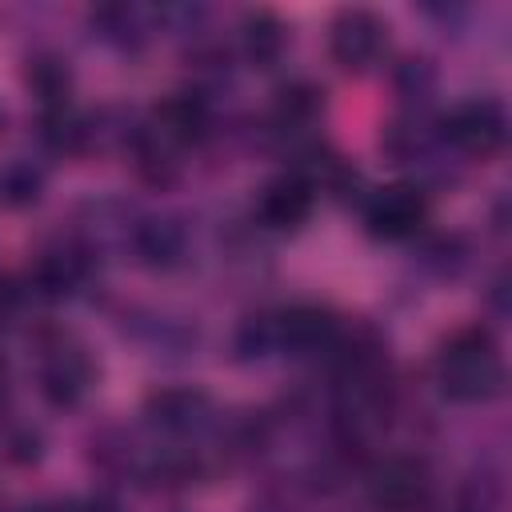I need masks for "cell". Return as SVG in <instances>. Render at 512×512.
<instances>
[{"label":"cell","instance_id":"obj_3","mask_svg":"<svg viewBox=\"0 0 512 512\" xmlns=\"http://www.w3.org/2000/svg\"><path fill=\"white\" fill-rule=\"evenodd\" d=\"M432 500V472L416 456H388L368 476V504L376 512H424Z\"/></svg>","mask_w":512,"mask_h":512},{"label":"cell","instance_id":"obj_6","mask_svg":"<svg viewBox=\"0 0 512 512\" xmlns=\"http://www.w3.org/2000/svg\"><path fill=\"white\" fill-rule=\"evenodd\" d=\"M268 328H272V348H284L288 356H320V352H332L340 340L336 316L316 304L284 308L280 316L268 320Z\"/></svg>","mask_w":512,"mask_h":512},{"label":"cell","instance_id":"obj_9","mask_svg":"<svg viewBox=\"0 0 512 512\" xmlns=\"http://www.w3.org/2000/svg\"><path fill=\"white\" fill-rule=\"evenodd\" d=\"M312 200H316L312 180H304L300 172H284V176H276V180L260 192L256 212H260V220H264L268 228L292 232V228H300V224L312 216Z\"/></svg>","mask_w":512,"mask_h":512},{"label":"cell","instance_id":"obj_14","mask_svg":"<svg viewBox=\"0 0 512 512\" xmlns=\"http://www.w3.org/2000/svg\"><path fill=\"white\" fill-rule=\"evenodd\" d=\"M28 84L40 92V100L48 108H64V96H68V68L56 60V56H40L32 60L28 68Z\"/></svg>","mask_w":512,"mask_h":512},{"label":"cell","instance_id":"obj_10","mask_svg":"<svg viewBox=\"0 0 512 512\" xmlns=\"http://www.w3.org/2000/svg\"><path fill=\"white\" fill-rule=\"evenodd\" d=\"M204 128H208V104H204V96H196V92H172L168 100L156 104V116H152V128L148 132H156L168 148H176V144L200 140Z\"/></svg>","mask_w":512,"mask_h":512},{"label":"cell","instance_id":"obj_5","mask_svg":"<svg viewBox=\"0 0 512 512\" xmlns=\"http://www.w3.org/2000/svg\"><path fill=\"white\" fill-rule=\"evenodd\" d=\"M504 136H508V116L500 108V100H460L448 116H444V140L464 152V156H496L504 148Z\"/></svg>","mask_w":512,"mask_h":512},{"label":"cell","instance_id":"obj_13","mask_svg":"<svg viewBox=\"0 0 512 512\" xmlns=\"http://www.w3.org/2000/svg\"><path fill=\"white\" fill-rule=\"evenodd\" d=\"M244 52L252 64H276L284 52V24L272 12H252L244 20Z\"/></svg>","mask_w":512,"mask_h":512},{"label":"cell","instance_id":"obj_19","mask_svg":"<svg viewBox=\"0 0 512 512\" xmlns=\"http://www.w3.org/2000/svg\"><path fill=\"white\" fill-rule=\"evenodd\" d=\"M36 512H52V508H36ZM64 512H68V508H64Z\"/></svg>","mask_w":512,"mask_h":512},{"label":"cell","instance_id":"obj_12","mask_svg":"<svg viewBox=\"0 0 512 512\" xmlns=\"http://www.w3.org/2000/svg\"><path fill=\"white\" fill-rule=\"evenodd\" d=\"M132 248H136V256H140L144 264H152V268H172V264L184 256V232H180L176 220H156V216H148V220L136 224Z\"/></svg>","mask_w":512,"mask_h":512},{"label":"cell","instance_id":"obj_18","mask_svg":"<svg viewBox=\"0 0 512 512\" xmlns=\"http://www.w3.org/2000/svg\"><path fill=\"white\" fill-rule=\"evenodd\" d=\"M4 396H8V368L0 364V400H4Z\"/></svg>","mask_w":512,"mask_h":512},{"label":"cell","instance_id":"obj_16","mask_svg":"<svg viewBox=\"0 0 512 512\" xmlns=\"http://www.w3.org/2000/svg\"><path fill=\"white\" fill-rule=\"evenodd\" d=\"M12 308H16V292H12V288L0 280V324L12 316Z\"/></svg>","mask_w":512,"mask_h":512},{"label":"cell","instance_id":"obj_2","mask_svg":"<svg viewBox=\"0 0 512 512\" xmlns=\"http://www.w3.org/2000/svg\"><path fill=\"white\" fill-rule=\"evenodd\" d=\"M96 364L88 356V348L68 336V332H48L40 336L36 348V380H40V396L52 408H72L84 400V392L92 388Z\"/></svg>","mask_w":512,"mask_h":512},{"label":"cell","instance_id":"obj_4","mask_svg":"<svg viewBox=\"0 0 512 512\" xmlns=\"http://www.w3.org/2000/svg\"><path fill=\"white\" fill-rule=\"evenodd\" d=\"M388 44V24L372 8H344L328 28V52L344 72H368L380 64Z\"/></svg>","mask_w":512,"mask_h":512},{"label":"cell","instance_id":"obj_11","mask_svg":"<svg viewBox=\"0 0 512 512\" xmlns=\"http://www.w3.org/2000/svg\"><path fill=\"white\" fill-rule=\"evenodd\" d=\"M84 272H88V252L76 244H56V248L40 252L32 280L44 296H68V292H76Z\"/></svg>","mask_w":512,"mask_h":512},{"label":"cell","instance_id":"obj_15","mask_svg":"<svg viewBox=\"0 0 512 512\" xmlns=\"http://www.w3.org/2000/svg\"><path fill=\"white\" fill-rule=\"evenodd\" d=\"M4 188H8V200H12V204H24V200H36L40 176H36L32 168H12L8 180H4Z\"/></svg>","mask_w":512,"mask_h":512},{"label":"cell","instance_id":"obj_17","mask_svg":"<svg viewBox=\"0 0 512 512\" xmlns=\"http://www.w3.org/2000/svg\"><path fill=\"white\" fill-rule=\"evenodd\" d=\"M68 512H116V504H108V500H88V504L68 508Z\"/></svg>","mask_w":512,"mask_h":512},{"label":"cell","instance_id":"obj_1","mask_svg":"<svg viewBox=\"0 0 512 512\" xmlns=\"http://www.w3.org/2000/svg\"><path fill=\"white\" fill-rule=\"evenodd\" d=\"M436 384L448 400L480 404L492 400L504 384V360L484 328H460L452 332L436 352Z\"/></svg>","mask_w":512,"mask_h":512},{"label":"cell","instance_id":"obj_8","mask_svg":"<svg viewBox=\"0 0 512 512\" xmlns=\"http://www.w3.org/2000/svg\"><path fill=\"white\" fill-rule=\"evenodd\" d=\"M144 416L152 428L172 432V436H192L200 428H208L212 420V400L200 388H160L148 396Z\"/></svg>","mask_w":512,"mask_h":512},{"label":"cell","instance_id":"obj_7","mask_svg":"<svg viewBox=\"0 0 512 512\" xmlns=\"http://www.w3.org/2000/svg\"><path fill=\"white\" fill-rule=\"evenodd\" d=\"M428 220V200L416 184H388L372 192L364 208V224L376 240H408L424 228Z\"/></svg>","mask_w":512,"mask_h":512}]
</instances>
